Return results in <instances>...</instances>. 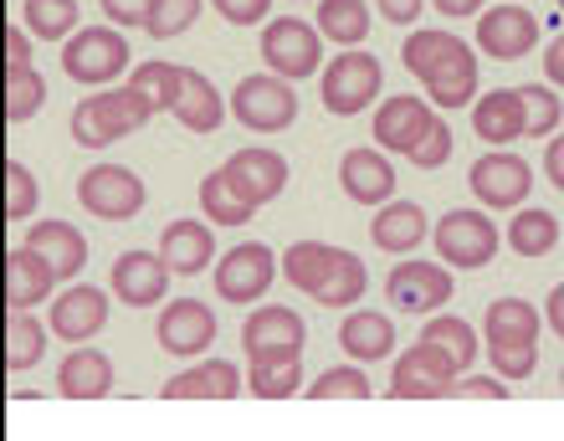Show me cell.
Returning <instances> with one entry per match:
<instances>
[{
    "instance_id": "6da1fadb",
    "label": "cell",
    "mask_w": 564,
    "mask_h": 441,
    "mask_svg": "<svg viewBox=\"0 0 564 441\" xmlns=\"http://www.w3.org/2000/svg\"><path fill=\"white\" fill-rule=\"evenodd\" d=\"M405 73L421 77V88L436 108H473L477 104V57L457 31L421 26L401 46Z\"/></svg>"
},
{
    "instance_id": "7a4b0ae2",
    "label": "cell",
    "mask_w": 564,
    "mask_h": 441,
    "mask_svg": "<svg viewBox=\"0 0 564 441\" xmlns=\"http://www.w3.org/2000/svg\"><path fill=\"white\" fill-rule=\"evenodd\" d=\"M282 278L318 309H355L370 288V272L355 251L328 247V241H293L282 251Z\"/></svg>"
},
{
    "instance_id": "3957f363",
    "label": "cell",
    "mask_w": 564,
    "mask_h": 441,
    "mask_svg": "<svg viewBox=\"0 0 564 441\" xmlns=\"http://www.w3.org/2000/svg\"><path fill=\"white\" fill-rule=\"evenodd\" d=\"M149 118H154L149 104L129 83H123V88H98L93 98H83V104L73 108V139L83 149H108L113 139L139 133Z\"/></svg>"
},
{
    "instance_id": "277c9868",
    "label": "cell",
    "mask_w": 564,
    "mask_h": 441,
    "mask_svg": "<svg viewBox=\"0 0 564 441\" xmlns=\"http://www.w3.org/2000/svg\"><path fill=\"white\" fill-rule=\"evenodd\" d=\"M134 52L119 26H83L73 42H62V73L83 88H119L123 73H134Z\"/></svg>"
},
{
    "instance_id": "5b68a950",
    "label": "cell",
    "mask_w": 564,
    "mask_h": 441,
    "mask_svg": "<svg viewBox=\"0 0 564 441\" xmlns=\"http://www.w3.org/2000/svg\"><path fill=\"white\" fill-rule=\"evenodd\" d=\"M380 88H386V67H380V57H370L365 46H355V52H339V57H328L324 77H318L324 108L334 118H355V114H365V108H375Z\"/></svg>"
},
{
    "instance_id": "8992f818",
    "label": "cell",
    "mask_w": 564,
    "mask_h": 441,
    "mask_svg": "<svg viewBox=\"0 0 564 441\" xmlns=\"http://www.w3.org/2000/svg\"><path fill=\"white\" fill-rule=\"evenodd\" d=\"M431 241H436V257L446 267H462V272H477L498 257V220H488L482 211H446L442 226H431Z\"/></svg>"
},
{
    "instance_id": "52a82bcc",
    "label": "cell",
    "mask_w": 564,
    "mask_h": 441,
    "mask_svg": "<svg viewBox=\"0 0 564 441\" xmlns=\"http://www.w3.org/2000/svg\"><path fill=\"white\" fill-rule=\"evenodd\" d=\"M231 114H237L241 129L252 133H282L297 118V93L278 73H252L241 77L237 93H231Z\"/></svg>"
},
{
    "instance_id": "ba28073f",
    "label": "cell",
    "mask_w": 564,
    "mask_h": 441,
    "mask_svg": "<svg viewBox=\"0 0 564 441\" xmlns=\"http://www.w3.org/2000/svg\"><path fill=\"white\" fill-rule=\"evenodd\" d=\"M262 62H268V73L288 77V83L313 77L318 62H324V36H318V26L297 21V15H278V21L262 26Z\"/></svg>"
},
{
    "instance_id": "9c48e42d",
    "label": "cell",
    "mask_w": 564,
    "mask_h": 441,
    "mask_svg": "<svg viewBox=\"0 0 564 441\" xmlns=\"http://www.w3.org/2000/svg\"><path fill=\"white\" fill-rule=\"evenodd\" d=\"M77 201L98 220H134L144 211V180L123 164H93L88 175L77 180Z\"/></svg>"
},
{
    "instance_id": "30bf717a",
    "label": "cell",
    "mask_w": 564,
    "mask_h": 441,
    "mask_svg": "<svg viewBox=\"0 0 564 441\" xmlns=\"http://www.w3.org/2000/svg\"><path fill=\"white\" fill-rule=\"evenodd\" d=\"M467 185L488 211H519L529 206V191H534V170L529 160L508 154V149H492L467 170Z\"/></svg>"
},
{
    "instance_id": "8fae6325",
    "label": "cell",
    "mask_w": 564,
    "mask_h": 441,
    "mask_svg": "<svg viewBox=\"0 0 564 441\" xmlns=\"http://www.w3.org/2000/svg\"><path fill=\"white\" fill-rule=\"evenodd\" d=\"M303 344H308L303 313L278 309V303L252 309L247 324H241V349H247V359H303Z\"/></svg>"
},
{
    "instance_id": "7c38bea8",
    "label": "cell",
    "mask_w": 564,
    "mask_h": 441,
    "mask_svg": "<svg viewBox=\"0 0 564 441\" xmlns=\"http://www.w3.org/2000/svg\"><path fill=\"white\" fill-rule=\"evenodd\" d=\"M457 375L462 369L452 365L436 344L416 338V344L395 359V369H390V400H442L446 385L457 380Z\"/></svg>"
},
{
    "instance_id": "4fadbf2b",
    "label": "cell",
    "mask_w": 564,
    "mask_h": 441,
    "mask_svg": "<svg viewBox=\"0 0 564 441\" xmlns=\"http://www.w3.org/2000/svg\"><path fill=\"white\" fill-rule=\"evenodd\" d=\"M272 278H278V257L262 241H241L216 262V293L226 303H262Z\"/></svg>"
},
{
    "instance_id": "5bb4252c",
    "label": "cell",
    "mask_w": 564,
    "mask_h": 441,
    "mask_svg": "<svg viewBox=\"0 0 564 441\" xmlns=\"http://www.w3.org/2000/svg\"><path fill=\"white\" fill-rule=\"evenodd\" d=\"M539 46V15L523 6H488L477 15V52L492 62H519Z\"/></svg>"
},
{
    "instance_id": "9a60e30c",
    "label": "cell",
    "mask_w": 564,
    "mask_h": 441,
    "mask_svg": "<svg viewBox=\"0 0 564 441\" xmlns=\"http://www.w3.org/2000/svg\"><path fill=\"white\" fill-rule=\"evenodd\" d=\"M431 123H436V108H431V98H411V93H395V98H380L375 104V144L386 149V154H405L411 160V149L421 144L431 133Z\"/></svg>"
},
{
    "instance_id": "2e32d148",
    "label": "cell",
    "mask_w": 564,
    "mask_h": 441,
    "mask_svg": "<svg viewBox=\"0 0 564 441\" xmlns=\"http://www.w3.org/2000/svg\"><path fill=\"white\" fill-rule=\"evenodd\" d=\"M221 170H226V180L237 185L241 201H247V206H257V211L272 206V201L288 191V160H282L278 149H262V144L237 149Z\"/></svg>"
},
{
    "instance_id": "e0dca14e",
    "label": "cell",
    "mask_w": 564,
    "mask_h": 441,
    "mask_svg": "<svg viewBox=\"0 0 564 441\" xmlns=\"http://www.w3.org/2000/svg\"><path fill=\"white\" fill-rule=\"evenodd\" d=\"M386 298L395 313H436L452 303V272L436 262H395L386 278Z\"/></svg>"
},
{
    "instance_id": "ac0fdd59",
    "label": "cell",
    "mask_w": 564,
    "mask_h": 441,
    "mask_svg": "<svg viewBox=\"0 0 564 441\" xmlns=\"http://www.w3.org/2000/svg\"><path fill=\"white\" fill-rule=\"evenodd\" d=\"M108 324V293L93 288V282H67L57 298H52V334L67 338V344H88L98 338Z\"/></svg>"
},
{
    "instance_id": "d6986e66",
    "label": "cell",
    "mask_w": 564,
    "mask_h": 441,
    "mask_svg": "<svg viewBox=\"0 0 564 441\" xmlns=\"http://www.w3.org/2000/svg\"><path fill=\"white\" fill-rule=\"evenodd\" d=\"M170 278H175V272L164 267L160 251H123L119 262L108 267V288H113V298L129 303V309H154V303H164Z\"/></svg>"
},
{
    "instance_id": "ffe728a7",
    "label": "cell",
    "mask_w": 564,
    "mask_h": 441,
    "mask_svg": "<svg viewBox=\"0 0 564 441\" xmlns=\"http://www.w3.org/2000/svg\"><path fill=\"white\" fill-rule=\"evenodd\" d=\"M57 282V267L46 262L42 251H31L26 241L6 251V309L11 313H31L36 303H52Z\"/></svg>"
},
{
    "instance_id": "44dd1931",
    "label": "cell",
    "mask_w": 564,
    "mask_h": 441,
    "mask_svg": "<svg viewBox=\"0 0 564 441\" xmlns=\"http://www.w3.org/2000/svg\"><path fill=\"white\" fill-rule=\"evenodd\" d=\"M160 344L180 359H195L216 344V313L200 298H175L160 309Z\"/></svg>"
},
{
    "instance_id": "7402d4cb",
    "label": "cell",
    "mask_w": 564,
    "mask_h": 441,
    "mask_svg": "<svg viewBox=\"0 0 564 441\" xmlns=\"http://www.w3.org/2000/svg\"><path fill=\"white\" fill-rule=\"evenodd\" d=\"M339 185L355 206H386L395 201V164L386 149H349L339 160Z\"/></svg>"
},
{
    "instance_id": "603a6c76",
    "label": "cell",
    "mask_w": 564,
    "mask_h": 441,
    "mask_svg": "<svg viewBox=\"0 0 564 441\" xmlns=\"http://www.w3.org/2000/svg\"><path fill=\"white\" fill-rule=\"evenodd\" d=\"M237 390H247V375L231 359H200L160 385L164 400H237Z\"/></svg>"
},
{
    "instance_id": "cb8c5ba5",
    "label": "cell",
    "mask_w": 564,
    "mask_h": 441,
    "mask_svg": "<svg viewBox=\"0 0 564 441\" xmlns=\"http://www.w3.org/2000/svg\"><path fill=\"white\" fill-rule=\"evenodd\" d=\"M160 257L175 278H195L216 262V236H210V220H170L160 236Z\"/></svg>"
},
{
    "instance_id": "d4e9b609",
    "label": "cell",
    "mask_w": 564,
    "mask_h": 441,
    "mask_svg": "<svg viewBox=\"0 0 564 441\" xmlns=\"http://www.w3.org/2000/svg\"><path fill=\"white\" fill-rule=\"evenodd\" d=\"M539 319L534 303H523V298H498L488 303L482 313V338H488V349H539Z\"/></svg>"
},
{
    "instance_id": "484cf974",
    "label": "cell",
    "mask_w": 564,
    "mask_h": 441,
    "mask_svg": "<svg viewBox=\"0 0 564 441\" xmlns=\"http://www.w3.org/2000/svg\"><path fill=\"white\" fill-rule=\"evenodd\" d=\"M431 236V220L416 201H386V206L375 211L370 220V241L390 257H405V251H416L421 241Z\"/></svg>"
},
{
    "instance_id": "4316f807",
    "label": "cell",
    "mask_w": 564,
    "mask_h": 441,
    "mask_svg": "<svg viewBox=\"0 0 564 441\" xmlns=\"http://www.w3.org/2000/svg\"><path fill=\"white\" fill-rule=\"evenodd\" d=\"M473 133L492 149H508L523 139V93L519 88H492L473 104Z\"/></svg>"
},
{
    "instance_id": "83f0119b",
    "label": "cell",
    "mask_w": 564,
    "mask_h": 441,
    "mask_svg": "<svg viewBox=\"0 0 564 441\" xmlns=\"http://www.w3.org/2000/svg\"><path fill=\"white\" fill-rule=\"evenodd\" d=\"M26 247L31 251H42L46 262L57 267V278L62 282H73L83 267H88V236L77 232L73 220H36L26 236Z\"/></svg>"
},
{
    "instance_id": "f1b7e54d",
    "label": "cell",
    "mask_w": 564,
    "mask_h": 441,
    "mask_svg": "<svg viewBox=\"0 0 564 441\" xmlns=\"http://www.w3.org/2000/svg\"><path fill=\"white\" fill-rule=\"evenodd\" d=\"M339 344L355 365H375V359H390V349H395V324H390V313L355 309V313H344Z\"/></svg>"
},
{
    "instance_id": "f546056e",
    "label": "cell",
    "mask_w": 564,
    "mask_h": 441,
    "mask_svg": "<svg viewBox=\"0 0 564 441\" xmlns=\"http://www.w3.org/2000/svg\"><path fill=\"white\" fill-rule=\"evenodd\" d=\"M226 114H231V104L221 98V88H216L206 73L185 67V88H180V104H175L180 123L191 133H216L226 123Z\"/></svg>"
},
{
    "instance_id": "4dcf8cb0",
    "label": "cell",
    "mask_w": 564,
    "mask_h": 441,
    "mask_svg": "<svg viewBox=\"0 0 564 441\" xmlns=\"http://www.w3.org/2000/svg\"><path fill=\"white\" fill-rule=\"evenodd\" d=\"M57 390L67 400H98L113 390V359H108L104 349H73L67 359H62L57 369Z\"/></svg>"
},
{
    "instance_id": "1f68e13d",
    "label": "cell",
    "mask_w": 564,
    "mask_h": 441,
    "mask_svg": "<svg viewBox=\"0 0 564 441\" xmlns=\"http://www.w3.org/2000/svg\"><path fill=\"white\" fill-rule=\"evenodd\" d=\"M370 26H375L370 0H318V36L324 42L355 52V46H365Z\"/></svg>"
},
{
    "instance_id": "d6a6232c",
    "label": "cell",
    "mask_w": 564,
    "mask_h": 441,
    "mask_svg": "<svg viewBox=\"0 0 564 441\" xmlns=\"http://www.w3.org/2000/svg\"><path fill=\"white\" fill-rule=\"evenodd\" d=\"M129 88L149 104V114H175L180 88H185V67L180 62H160V57L139 62L134 73H129Z\"/></svg>"
},
{
    "instance_id": "836d02e7",
    "label": "cell",
    "mask_w": 564,
    "mask_h": 441,
    "mask_svg": "<svg viewBox=\"0 0 564 441\" xmlns=\"http://www.w3.org/2000/svg\"><path fill=\"white\" fill-rule=\"evenodd\" d=\"M508 247L519 257H550L560 247V216L539 206H519L513 220H508Z\"/></svg>"
},
{
    "instance_id": "e575fe53",
    "label": "cell",
    "mask_w": 564,
    "mask_h": 441,
    "mask_svg": "<svg viewBox=\"0 0 564 441\" xmlns=\"http://www.w3.org/2000/svg\"><path fill=\"white\" fill-rule=\"evenodd\" d=\"M421 338H426V344H436V349H442L446 359L462 369V375L473 369L477 344H482V338H477V329L467 324V319H457V313H431L426 329H421Z\"/></svg>"
},
{
    "instance_id": "d590c367",
    "label": "cell",
    "mask_w": 564,
    "mask_h": 441,
    "mask_svg": "<svg viewBox=\"0 0 564 441\" xmlns=\"http://www.w3.org/2000/svg\"><path fill=\"white\" fill-rule=\"evenodd\" d=\"M21 15H26V31L42 36V42H73L77 31V0H21Z\"/></svg>"
},
{
    "instance_id": "8d00e7d4",
    "label": "cell",
    "mask_w": 564,
    "mask_h": 441,
    "mask_svg": "<svg viewBox=\"0 0 564 441\" xmlns=\"http://www.w3.org/2000/svg\"><path fill=\"white\" fill-rule=\"evenodd\" d=\"M247 390L262 400H288L303 390V359H247Z\"/></svg>"
},
{
    "instance_id": "74e56055",
    "label": "cell",
    "mask_w": 564,
    "mask_h": 441,
    "mask_svg": "<svg viewBox=\"0 0 564 441\" xmlns=\"http://www.w3.org/2000/svg\"><path fill=\"white\" fill-rule=\"evenodd\" d=\"M200 211H206L210 226H247V220L257 216V206L241 201L237 185L226 180V170H216V175L200 180Z\"/></svg>"
},
{
    "instance_id": "f35d334b",
    "label": "cell",
    "mask_w": 564,
    "mask_h": 441,
    "mask_svg": "<svg viewBox=\"0 0 564 441\" xmlns=\"http://www.w3.org/2000/svg\"><path fill=\"white\" fill-rule=\"evenodd\" d=\"M42 354H46V329L31 313H11V324H6V365L21 375V369L42 365Z\"/></svg>"
},
{
    "instance_id": "ab89813d",
    "label": "cell",
    "mask_w": 564,
    "mask_h": 441,
    "mask_svg": "<svg viewBox=\"0 0 564 441\" xmlns=\"http://www.w3.org/2000/svg\"><path fill=\"white\" fill-rule=\"evenodd\" d=\"M308 400H370V380H365V365H334L324 369L313 385H303Z\"/></svg>"
},
{
    "instance_id": "60d3db41",
    "label": "cell",
    "mask_w": 564,
    "mask_h": 441,
    "mask_svg": "<svg viewBox=\"0 0 564 441\" xmlns=\"http://www.w3.org/2000/svg\"><path fill=\"white\" fill-rule=\"evenodd\" d=\"M46 104V77L31 67V73H11L6 77V118L11 123H26V118H36Z\"/></svg>"
},
{
    "instance_id": "b9f144b4",
    "label": "cell",
    "mask_w": 564,
    "mask_h": 441,
    "mask_svg": "<svg viewBox=\"0 0 564 441\" xmlns=\"http://www.w3.org/2000/svg\"><path fill=\"white\" fill-rule=\"evenodd\" d=\"M200 11H206V0H154L144 31L154 36V42H170V36H180V31H191Z\"/></svg>"
},
{
    "instance_id": "7bdbcfd3",
    "label": "cell",
    "mask_w": 564,
    "mask_h": 441,
    "mask_svg": "<svg viewBox=\"0 0 564 441\" xmlns=\"http://www.w3.org/2000/svg\"><path fill=\"white\" fill-rule=\"evenodd\" d=\"M523 93V139H550L560 129V98H554L544 83L534 88H519Z\"/></svg>"
},
{
    "instance_id": "ee69618b",
    "label": "cell",
    "mask_w": 564,
    "mask_h": 441,
    "mask_svg": "<svg viewBox=\"0 0 564 441\" xmlns=\"http://www.w3.org/2000/svg\"><path fill=\"white\" fill-rule=\"evenodd\" d=\"M42 201V185L21 160H6V220H26Z\"/></svg>"
},
{
    "instance_id": "f6af8a7d",
    "label": "cell",
    "mask_w": 564,
    "mask_h": 441,
    "mask_svg": "<svg viewBox=\"0 0 564 441\" xmlns=\"http://www.w3.org/2000/svg\"><path fill=\"white\" fill-rule=\"evenodd\" d=\"M452 149H457V139H452V129H446L442 118H436L426 139L411 149V164H416V170H442V164L452 160Z\"/></svg>"
},
{
    "instance_id": "bcb514c9",
    "label": "cell",
    "mask_w": 564,
    "mask_h": 441,
    "mask_svg": "<svg viewBox=\"0 0 564 441\" xmlns=\"http://www.w3.org/2000/svg\"><path fill=\"white\" fill-rule=\"evenodd\" d=\"M446 396L452 400H503L508 385L498 375H457V380L446 385Z\"/></svg>"
},
{
    "instance_id": "7dc6e473",
    "label": "cell",
    "mask_w": 564,
    "mask_h": 441,
    "mask_svg": "<svg viewBox=\"0 0 564 441\" xmlns=\"http://www.w3.org/2000/svg\"><path fill=\"white\" fill-rule=\"evenodd\" d=\"M216 6V15L221 21H231V26H262L268 21V11H272V0H210Z\"/></svg>"
},
{
    "instance_id": "c3c4849f",
    "label": "cell",
    "mask_w": 564,
    "mask_h": 441,
    "mask_svg": "<svg viewBox=\"0 0 564 441\" xmlns=\"http://www.w3.org/2000/svg\"><path fill=\"white\" fill-rule=\"evenodd\" d=\"M149 11H154V0H104L108 26H144Z\"/></svg>"
},
{
    "instance_id": "681fc988",
    "label": "cell",
    "mask_w": 564,
    "mask_h": 441,
    "mask_svg": "<svg viewBox=\"0 0 564 441\" xmlns=\"http://www.w3.org/2000/svg\"><path fill=\"white\" fill-rule=\"evenodd\" d=\"M11 73H31L26 26H6V77H11Z\"/></svg>"
},
{
    "instance_id": "f907efd6",
    "label": "cell",
    "mask_w": 564,
    "mask_h": 441,
    "mask_svg": "<svg viewBox=\"0 0 564 441\" xmlns=\"http://www.w3.org/2000/svg\"><path fill=\"white\" fill-rule=\"evenodd\" d=\"M375 11L386 15L390 26H416L421 11H426V0H375Z\"/></svg>"
},
{
    "instance_id": "816d5d0a",
    "label": "cell",
    "mask_w": 564,
    "mask_h": 441,
    "mask_svg": "<svg viewBox=\"0 0 564 441\" xmlns=\"http://www.w3.org/2000/svg\"><path fill=\"white\" fill-rule=\"evenodd\" d=\"M544 175H550V185L564 195V133L550 139V149H544Z\"/></svg>"
},
{
    "instance_id": "f5cc1de1",
    "label": "cell",
    "mask_w": 564,
    "mask_h": 441,
    "mask_svg": "<svg viewBox=\"0 0 564 441\" xmlns=\"http://www.w3.org/2000/svg\"><path fill=\"white\" fill-rule=\"evenodd\" d=\"M544 324H550L554 334L564 338V282H554L550 298H544Z\"/></svg>"
},
{
    "instance_id": "db71d44e",
    "label": "cell",
    "mask_w": 564,
    "mask_h": 441,
    "mask_svg": "<svg viewBox=\"0 0 564 441\" xmlns=\"http://www.w3.org/2000/svg\"><path fill=\"white\" fill-rule=\"evenodd\" d=\"M544 73H550L554 88H564V31L550 42V52H544Z\"/></svg>"
},
{
    "instance_id": "11a10c76",
    "label": "cell",
    "mask_w": 564,
    "mask_h": 441,
    "mask_svg": "<svg viewBox=\"0 0 564 441\" xmlns=\"http://www.w3.org/2000/svg\"><path fill=\"white\" fill-rule=\"evenodd\" d=\"M431 6H436L442 15H482V11H488L482 0H431Z\"/></svg>"
},
{
    "instance_id": "9f6ffc18",
    "label": "cell",
    "mask_w": 564,
    "mask_h": 441,
    "mask_svg": "<svg viewBox=\"0 0 564 441\" xmlns=\"http://www.w3.org/2000/svg\"><path fill=\"white\" fill-rule=\"evenodd\" d=\"M508 6H523V0H508Z\"/></svg>"
},
{
    "instance_id": "6f0895ef",
    "label": "cell",
    "mask_w": 564,
    "mask_h": 441,
    "mask_svg": "<svg viewBox=\"0 0 564 441\" xmlns=\"http://www.w3.org/2000/svg\"><path fill=\"white\" fill-rule=\"evenodd\" d=\"M560 385H564V369H560Z\"/></svg>"
},
{
    "instance_id": "680465c9",
    "label": "cell",
    "mask_w": 564,
    "mask_h": 441,
    "mask_svg": "<svg viewBox=\"0 0 564 441\" xmlns=\"http://www.w3.org/2000/svg\"><path fill=\"white\" fill-rule=\"evenodd\" d=\"M560 11H564V0H560Z\"/></svg>"
}]
</instances>
